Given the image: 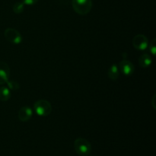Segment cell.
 Wrapping results in <instances>:
<instances>
[{
    "instance_id": "8992f818",
    "label": "cell",
    "mask_w": 156,
    "mask_h": 156,
    "mask_svg": "<svg viewBox=\"0 0 156 156\" xmlns=\"http://www.w3.org/2000/svg\"><path fill=\"white\" fill-rule=\"evenodd\" d=\"M119 70L123 73L124 76H129L133 74L135 71V66L128 59H123L120 62L118 66Z\"/></svg>"
},
{
    "instance_id": "ba28073f",
    "label": "cell",
    "mask_w": 156,
    "mask_h": 156,
    "mask_svg": "<svg viewBox=\"0 0 156 156\" xmlns=\"http://www.w3.org/2000/svg\"><path fill=\"white\" fill-rule=\"evenodd\" d=\"M32 115H33V111L31 108L30 107L25 106L19 110L18 117L21 122H27L31 118Z\"/></svg>"
},
{
    "instance_id": "277c9868",
    "label": "cell",
    "mask_w": 156,
    "mask_h": 156,
    "mask_svg": "<svg viewBox=\"0 0 156 156\" xmlns=\"http://www.w3.org/2000/svg\"><path fill=\"white\" fill-rule=\"evenodd\" d=\"M4 36L9 42L13 44H19L22 42L23 37L21 34L15 28L5 29L4 32Z\"/></svg>"
},
{
    "instance_id": "4fadbf2b",
    "label": "cell",
    "mask_w": 156,
    "mask_h": 156,
    "mask_svg": "<svg viewBox=\"0 0 156 156\" xmlns=\"http://www.w3.org/2000/svg\"><path fill=\"white\" fill-rule=\"evenodd\" d=\"M6 83L8 84V88H9L10 90L16 91V90L19 89V88H20L19 84H18V82H15V81H12V80L9 81V79Z\"/></svg>"
},
{
    "instance_id": "7a4b0ae2",
    "label": "cell",
    "mask_w": 156,
    "mask_h": 156,
    "mask_svg": "<svg viewBox=\"0 0 156 156\" xmlns=\"http://www.w3.org/2000/svg\"><path fill=\"white\" fill-rule=\"evenodd\" d=\"M72 5L77 14L85 15L88 14L92 8L91 0H72Z\"/></svg>"
},
{
    "instance_id": "2e32d148",
    "label": "cell",
    "mask_w": 156,
    "mask_h": 156,
    "mask_svg": "<svg viewBox=\"0 0 156 156\" xmlns=\"http://www.w3.org/2000/svg\"><path fill=\"white\" fill-rule=\"evenodd\" d=\"M155 94H154L153 98H152V107H153L154 109H155Z\"/></svg>"
},
{
    "instance_id": "5b68a950",
    "label": "cell",
    "mask_w": 156,
    "mask_h": 156,
    "mask_svg": "<svg viewBox=\"0 0 156 156\" xmlns=\"http://www.w3.org/2000/svg\"><path fill=\"white\" fill-rule=\"evenodd\" d=\"M133 46L138 50H145L149 46L148 38L143 34H137L133 39Z\"/></svg>"
},
{
    "instance_id": "52a82bcc",
    "label": "cell",
    "mask_w": 156,
    "mask_h": 156,
    "mask_svg": "<svg viewBox=\"0 0 156 156\" xmlns=\"http://www.w3.org/2000/svg\"><path fill=\"white\" fill-rule=\"evenodd\" d=\"M10 77V68L5 62L0 61V85L6 83Z\"/></svg>"
},
{
    "instance_id": "5bb4252c",
    "label": "cell",
    "mask_w": 156,
    "mask_h": 156,
    "mask_svg": "<svg viewBox=\"0 0 156 156\" xmlns=\"http://www.w3.org/2000/svg\"><path fill=\"white\" fill-rule=\"evenodd\" d=\"M148 47L149 48V51H150V53H152L153 56H155L156 54V39L155 38H154V39L151 41V43L149 44V45L148 46Z\"/></svg>"
},
{
    "instance_id": "9c48e42d",
    "label": "cell",
    "mask_w": 156,
    "mask_h": 156,
    "mask_svg": "<svg viewBox=\"0 0 156 156\" xmlns=\"http://www.w3.org/2000/svg\"><path fill=\"white\" fill-rule=\"evenodd\" d=\"M139 65L142 67V68H148L151 66L152 62V56L148 53H143L140 56L138 59Z\"/></svg>"
},
{
    "instance_id": "7c38bea8",
    "label": "cell",
    "mask_w": 156,
    "mask_h": 156,
    "mask_svg": "<svg viewBox=\"0 0 156 156\" xmlns=\"http://www.w3.org/2000/svg\"><path fill=\"white\" fill-rule=\"evenodd\" d=\"M24 3L21 2H18L15 3V5H13V11L15 14H21L22 13L23 11H24Z\"/></svg>"
},
{
    "instance_id": "30bf717a",
    "label": "cell",
    "mask_w": 156,
    "mask_h": 156,
    "mask_svg": "<svg viewBox=\"0 0 156 156\" xmlns=\"http://www.w3.org/2000/svg\"><path fill=\"white\" fill-rule=\"evenodd\" d=\"M120 70H119L118 66L117 64H112L111 66L110 67L109 70H108V77L113 81L117 80V79L119 78V75H120Z\"/></svg>"
},
{
    "instance_id": "9a60e30c",
    "label": "cell",
    "mask_w": 156,
    "mask_h": 156,
    "mask_svg": "<svg viewBox=\"0 0 156 156\" xmlns=\"http://www.w3.org/2000/svg\"><path fill=\"white\" fill-rule=\"evenodd\" d=\"M38 2V0H22V2L24 5H33L36 4Z\"/></svg>"
},
{
    "instance_id": "8fae6325",
    "label": "cell",
    "mask_w": 156,
    "mask_h": 156,
    "mask_svg": "<svg viewBox=\"0 0 156 156\" xmlns=\"http://www.w3.org/2000/svg\"><path fill=\"white\" fill-rule=\"evenodd\" d=\"M11 98V91L8 87H2L0 88V101H7Z\"/></svg>"
},
{
    "instance_id": "6da1fadb",
    "label": "cell",
    "mask_w": 156,
    "mask_h": 156,
    "mask_svg": "<svg viewBox=\"0 0 156 156\" xmlns=\"http://www.w3.org/2000/svg\"><path fill=\"white\" fill-rule=\"evenodd\" d=\"M74 148L76 153L80 156H88L91 153V145L86 139H76L74 142Z\"/></svg>"
},
{
    "instance_id": "3957f363",
    "label": "cell",
    "mask_w": 156,
    "mask_h": 156,
    "mask_svg": "<svg viewBox=\"0 0 156 156\" xmlns=\"http://www.w3.org/2000/svg\"><path fill=\"white\" fill-rule=\"evenodd\" d=\"M34 109L40 117H47L52 112V105L47 100H38L34 105Z\"/></svg>"
}]
</instances>
